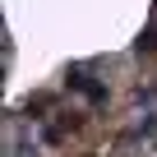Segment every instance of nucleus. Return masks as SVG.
I'll return each instance as SVG.
<instances>
[{"label":"nucleus","instance_id":"obj_1","mask_svg":"<svg viewBox=\"0 0 157 157\" xmlns=\"http://www.w3.org/2000/svg\"><path fill=\"white\" fill-rule=\"evenodd\" d=\"M65 88L83 93V97H88L93 106H102V102H106V83H97V78H88V69H78V65H74V69L65 74Z\"/></svg>","mask_w":157,"mask_h":157},{"label":"nucleus","instance_id":"obj_2","mask_svg":"<svg viewBox=\"0 0 157 157\" xmlns=\"http://www.w3.org/2000/svg\"><path fill=\"white\" fill-rule=\"evenodd\" d=\"M134 51H139V56H157V28H143L139 42H134Z\"/></svg>","mask_w":157,"mask_h":157}]
</instances>
